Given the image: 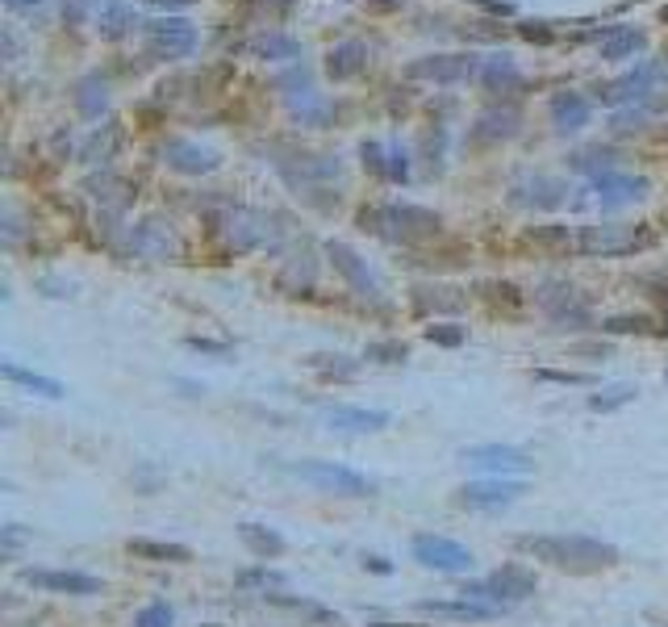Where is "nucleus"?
Listing matches in <instances>:
<instances>
[{
    "mask_svg": "<svg viewBox=\"0 0 668 627\" xmlns=\"http://www.w3.org/2000/svg\"><path fill=\"white\" fill-rule=\"evenodd\" d=\"M364 565H368L372 573H389V569H393V565L385 561V556H368V561H364Z\"/></svg>",
    "mask_w": 668,
    "mask_h": 627,
    "instance_id": "23",
    "label": "nucleus"
},
{
    "mask_svg": "<svg viewBox=\"0 0 668 627\" xmlns=\"http://www.w3.org/2000/svg\"><path fill=\"white\" fill-rule=\"evenodd\" d=\"M205 627H222V623H205Z\"/></svg>",
    "mask_w": 668,
    "mask_h": 627,
    "instance_id": "24",
    "label": "nucleus"
},
{
    "mask_svg": "<svg viewBox=\"0 0 668 627\" xmlns=\"http://www.w3.org/2000/svg\"><path fill=\"white\" fill-rule=\"evenodd\" d=\"M539 381H560V385H589L593 377H585V373H547V368H543V373H539Z\"/></svg>",
    "mask_w": 668,
    "mask_h": 627,
    "instance_id": "20",
    "label": "nucleus"
},
{
    "mask_svg": "<svg viewBox=\"0 0 668 627\" xmlns=\"http://www.w3.org/2000/svg\"><path fill=\"white\" fill-rule=\"evenodd\" d=\"M322 381H351V377H360V364L347 360V356H309L305 360Z\"/></svg>",
    "mask_w": 668,
    "mask_h": 627,
    "instance_id": "14",
    "label": "nucleus"
},
{
    "mask_svg": "<svg viewBox=\"0 0 668 627\" xmlns=\"http://www.w3.org/2000/svg\"><path fill=\"white\" fill-rule=\"evenodd\" d=\"M514 548L522 556H531V561H543L572 577H589L618 565V548L593 536H518Z\"/></svg>",
    "mask_w": 668,
    "mask_h": 627,
    "instance_id": "1",
    "label": "nucleus"
},
{
    "mask_svg": "<svg viewBox=\"0 0 668 627\" xmlns=\"http://www.w3.org/2000/svg\"><path fill=\"white\" fill-rule=\"evenodd\" d=\"M606 331H648V318H610Z\"/></svg>",
    "mask_w": 668,
    "mask_h": 627,
    "instance_id": "21",
    "label": "nucleus"
},
{
    "mask_svg": "<svg viewBox=\"0 0 668 627\" xmlns=\"http://www.w3.org/2000/svg\"><path fill=\"white\" fill-rule=\"evenodd\" d=\"M21 582L34 586V590H46V594H71V598L101 594V577L76 573V569H26Z\"/></svg>",
    "mask_w": 668,
    "mask_h": 627,
    "instance_id": "8",
    "label": "nucleus"
},
{
    "mask_svg": "<svg viewBox=\"0 0 668 627\" xmlns=\"http://www.w3.org/2000/svg\"><path fill=\"white\" fill-rule=\"evenodd\" d=\"M635 385H614V389H606V393H593L589 398V410H598V414H610V410H623V406H631L635 402Z\"/></svg>",
    "mask_w": 668,
    "mask_h": 627,
    "instance_id": "15",
    "label": "nucleus"
},
{
    "mask_svg": "<svg viewBox=\"0 0 668 627\" xmlns=\"http://www.w3.org/2000/svg\"><path fill=\"white\" fill-rule=\"evenodd\" d=\"M330 260H334V268H339L347 281L360 289V293H376V281H372V272H368V264L355 255L351 247H343V243H330Z\"/></svg>",
    "mask_w": 668,
    "mask_h": 627,
    "instance_id": "11",
    "label": "nucleus"
},
{
    "mask_svg": "<svg viewBox=\"0 0 668 627\" xmlns=\"http://www.w3.org/2000/svg\"><path fill=\"white\" fill-rule=\"evenodd\" d=\"M5 377L9 381H17V385H26V389H34V393H42V398H51V402H59V398H67V389L55 381V377H42V373H30V368H17V364H5Z\"/></svg>",
    "mask_w": 668,
    "mask_h": 627,
    "instance_id": "13",
    "label": "nucleus"
},
{
    "mask_svg": "<svg viewBox=\"0 0 668 627\" xmlns=\"http://www.w3.org/2000/svg\"><path fill=\"white\" fill-rule=\"evenodd\" d=\"M126 552L138 561H155V565H184L193 561V548L172 544V540H126Z\"/></svg>",
    "mask_w": 668,
    "mask_h": 627,
    "instance_id": "9",
    "label": "nucleus"
},
{
    "mask_svg": "<svg viewBox=\"0 0 668 627\" xmlns=\"http://www.w3.org/2000/svg\"><path fill=\"white\" fill-rule=\"evenodd\" d=\"M238 586H284V577L280 573H272V569H247L243 577H238Z\"/></svg>",
    "mask_w": 668,
    "mask_h": 627,
    "instance_id": "19",
    "label": "nucleus"
},
{
    "mask_svg": "<svg viewBox=\"0 0 668 627\" xmlns=\"http://www.w3.org/2000/svg\"><path fill=\"white\" fill-rule=\"evenodd\" d=\"M293 477L318 485L326 494H343V498H368L376 494V481L347 469V464H334V460H297V464H284Z\"/></svg>",
    "mask_w": 668,
    "mask_h": 627,
    "instance_id": "3",
    "label": "nucleus"
},
{
    "mask_svg": "<svg viewBox=\"0 0 668 627\" xmlns=\"http://www.w3.org/2000/svg\"><path fill=\"white\" fill-rule=\"evenodd\" d=\"M188 347H197V352H209V356H230L226 343H213V339H188Z\"/></svg>",
    "mask_w": 668,
    "mask_h": 627,
    "instance_id": "22",
    "label": "nucleus"
},
{
    "mask_svg": "<svg viewBox=\"0 0 668 627\" xmlns=\"http://www.w3.org/2000/svg\"><path fill=\"white\" fill-rule=\"evenodd\" d=\"M238 540H243L247 552L259 556V561H276V556H284V548H289L280 531H272L264 523H243V527H238Z\"/></svg>",
    "mask_w": 668,
    "mask_h": 627,
    "instance_id": "10",
    "label": "nucleus"
},
{
    "mask_svg": "<svg viewBox=\"0 0 668 627\" xmlns=\"http://www.w3.org/2000/svg\"><path fill=\"white\" fill-rule=\"evenodd\" d=\"M522 494H527V485L522 481H510V477H485V481H468L456 490V502L468 506V510H506L514 506Z\"/></svg>",
    "mask_w": 668,
    "mask_h": 627,
    "instance_id": "6",
    "label": "nucleus"
},
{
    "mask_svg": "<svg viewBox=\"0 0 668 627\" xmlns=\"http://www.w3.org/2000/svg\"><path fill=\"white\" fill-rule=\"evenodd\" d=\"M426 615H447V619H493L501 615L497 607H485V602H472V598H439V602H422Z\"/></svg>",
    "mask_w": 668,
    "mask_h": 627,
    "instance_id": "12",
    "label": "nucleus"
},
{
    "mask_svg": "<svg viewBox=\"0 0 668 627\" xmlns=\"http://www.w3.org/2000/svg\"><path fill=\"white\" fill-rule=\"evenodd\" d=\"M172 623H176V611L167 602H151V607H142L134 615V627H172Z\"/></svg>",
    "mask_w": 668,
    "mask_h": 627,
    "instance_id": "16",
    "label": "nucleus"
},
{
    "mask_svg": "<svg viewBox=\"0 0 668 627\" xmlns=\"http://www.w3.org/2000/svg\"><path fill=\"white\" fill-rule=\"evenodd\" d=\"M410 356V347L397 343V339H385V343H368V360H380V364H401Z\"/></svg>",
    "mask_w": 668,
    "mask_h": 627,
    "instance_id": "17",
    "label": "nucleus"
},
{
    "mask_svg": "<svg viewBox=\"0 0 668 627\" xmlns=\"http://www.w3.org/2000/svg\"><path fill=\"white\" fill-rule=\"evenodd\" d=\"M535 573L522 569V565H506L497 569L489 577H481V582H464L460 586V598H472V602H485V607H497V611H510L514 602L531 598L535 594Z\"/></svg>",
    "mask_w": 668,
    "mask_h": 627,
    "instance_id": "2",
    "label": "nucleus"
},
{
    "mask_svg": "<svg viewBox=\"0 0 668 627\" xmlns=\"http://www.w3.org/2000/svg\"><path fill=\"white\" fill-rule=\"evenodd\" d=\"M460 460L468 464V469H481L489 477H514V473H527L531 469V456L514 448V444H472L460 452Z\"/></svg>",
    "mask_w": 668,
    "mask_h": 627,
    "instance_id": "5",
    "label": "nucleus"
},
{
    "mask_svg": "<svg viewBox=\"0 0 668 627\" xmlns=\"http://www.w3.org/2000/svg\"><path fill=\"white\" fill-rule=\"evenodd\" d=\"M410 552H414L418 565L435 569V573H472V565H476V556L464 544L447 540V536H431V531H426V536H414Z\"/></svg>",
    "mask_w": 668,
    "mask_h": 627,
    "instance_id": "4",
    "label": "nucleus"
},
{
    "mask_svg": "<svg viewBox=\"0 0 668 627\" xmlns=\"http://www.w3.org/2000/svg\"><path fill=\"white\" fill-rule=\"evenodd\" d=\"M393 423L389 410H372V406H326L322 410V427L339 431V435H376Z\"/></svg>",
    "mask_w": 668,
    "mask_h": 627,
    "instance_id": "7",
    "label": "nucleus"
},
{
    "mask_svg": "<svg viewBox=\"0 0 668 627\" xmlns=\"http://www.w3.org/2000/svg\"><path fill=\"white\" fill-rule=\"evenodd\" d=\"M426 339L439 343V347H460L468 339V331L456 327V322H439V327H426Z\"/></svg>",
    "mask_w": 668,
    "mask_h": 627,
    "instance_id": "18",
    "label": "nucleus"
}]
</instances>
